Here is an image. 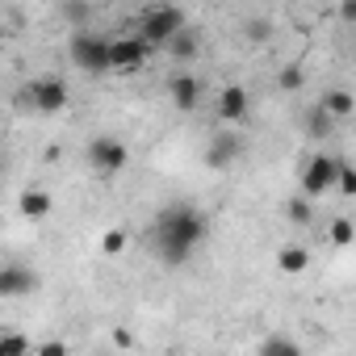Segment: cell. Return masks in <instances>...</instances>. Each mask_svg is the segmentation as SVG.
Wrapping results in <instances>:
<instances>
[{"mask_svg": "<svg viewBox=\"0 0 356 356\" xmlns=\"http://www.w3.org/2000/svg\"><path fill=\"white\" fill-rule=\"evenodd\" d=\"M206 231H210V222H206V214L197 206L176 202V206L159 210V218L151 222V248L168 268H176V264H185L193 256V248L206 239Z\"/></svg>", "mask_w": 356, "mask_h": 356, "instance_id": "cell-1", "label": "cell"}, {"mask_svg": "<svg viewBox=\"0 0 356 356\" xmlns=\"http://www.w3.org/2000/svg\"><path fill=\"white\" fill-rule=\"evenodd\" d=\"M185 26H189V22H185V13L176 9V5H155V9H147V13H143L138 42H147V47H151V42H159V47H163L172 34H181Z\"/></svg>", "mask_w": 356, "mask_h": 356, "instance_id": "cell-2", "label": "cell"}, {"mask_svg": "<svg viewBox=\"0 0 356 356\" xmlns=\"http://www.w3.org/2000/svg\"><path fill=\"white\" fill-rule=\"evenodd\" d=\"M67 51H72L76 67H84V72H92V76H105V72H109V38H101V34L76 30L72 42H67Z\"/></svg>", "mask_w": 356, "mask_h": 356, "instance_id": "cell-3", "label": "cell"}, {"mask_svg": "<svg viewBox=\"0 0 356 356\" xmlns=\"http://www.w3.org/2000/svg\"><path fill=\"white\" fill-rule=\"evenodd\" d=\"M17 101L30 105V109H38V113H59L67 105V84L59 76H38V80H30L17 92Z\"/></svg>", "mask_w": 356, "mask_h": 356, "instance_id": "cell-4", "label": "cell"}, {"mask_svg": "<svg viewBox=\"0 0 356 356\" xmlns=\"http://www.w3.org/2000/svg\"><path fill=\"white\" fill-rule=\"evenodd\" d=\"M88 168L97 172V176H118L126 163H130V151H126V143L122 138H113V134H97L92 143H88Z\"/></svg>", "mask_w": 356, "mask_h": 356, "instance_id": "cell-5", "label": "cell"}, {"mask_svg": "<svg viewBox=\"0 0 356 356\" xmlns=\"http://www.w3.org/2000/svg\"><path fill=\"white\" fill-rule=\"evenodd\" d=\"M339 168H343V159H335V155H314V159L306 163V172H302V197H306V202L323 197V193L335 185Z\"/></svg>", "mask_w": 356, "mask_h": 356, "instance_id": "cell-6", "label": "cell"}, {"mask_svg": "<svg viewBox=\"0 0 356 356\" xmlns=\"http://www.w3.org/2000/svg\"><path fill=\"white\" fill-rule=\"evenodd\" d=\"M147 42H138V38H118V42H109V72H122V76H134L143 63H147Z\"/></svg>", "mask_w": 356, "mask_h": 356, "instance_id": "cell-7", "label": "cell"}, {"mask_svg": "<svg viewBox=\"0 0 356 356\" xmlns=\"http://www.w3.org/2000/svg\"><path fill=\"white\" fill-rule=\"evenodd\" d=\"M239 155H243V138H239V134H231V130H218V134L206 143V168H214V172L231 168Z\"/></svg>", "mask_w": 356, "mask_h": 356, "instance_id": "cell-8", "label": "cell"}, {"mask_svg": "<svg viewBox=\"0 0 356 356\" xmlns=\"http://www.w3.org/2000/svg\"><path fill=\"white\" fill-rule=\"evenodd\" d=\"M168 101L181 109V113H193L197 101H202V84H197V76H193V72H172V76H168Z\"/></svg>", "mask_w": 356, "mask_h": 356, "instance_id": "cell-9", "label": "cell"}, {"mask_svg": "<svg viewBox=\"0 0 356 356\" xmlns=\"http://www.w3.org/2000/svg\"><path fill=\"white\" fill-rule=\"evenodd\" d=\"M38 289V273L30 264H0V298H26Z\"/></svg>", "mask_w": 356, "mask_h": 356, "instance_id": "cell-10", "label": "cell"}, {"mask_svg": "<svg viewBox=\"0 0 356 356\" xmlns=\"http://www.w3.org/2000/svg\"><path fill=\"white\" fill-rule=\"evenodd\" d=\"M248 109H252V97H248V88H239V84H227L222 92H218V122H243L248 118Z\"/></svg>", "mask_w": 356, "mask_h": 356, "instance_id": "cell-11", "label": "cell"}, {"mask_svg": "<svg viewBox=\"0 0 356 356\" xmlns=\"http://www.w3.org/2000/svg\"><path fill=\"white\" fill-rule=\"evenodd\" d=\"M17 210H22V218L42 222V218H51V214H55V197H51L47 189H26V193H22V202H17Z\"/></svg>", "mask_w": 356, "mask_h": 356, "instance_id": "cell-12", "label": "cell"}, {"mask_svg": "<svg viewBox=\"0 0 356 356\" xmlns=\"http://www.w3.org/2000/svg\"><path fill=\"white\" fill-rule=\"evenodd\" d=\"M163 51H168V59H176V63H193V59H197V34L185 26L181 34H172V38L163 42Z\"/></svg>", "mask_w": 356, "mask_h": 356, "instance_id": "cell-13", "label": "cell"}, {"mask_svg": "<svg viewBox=\"0 0 356 356\" xmlns=\"http://www.w3.org/2000/svg\"><path fill=\"white\" fill-rule=\"evenodd\" d=\"M318 109H323V113L335 122V118H352L356 101H352V92H348V88H331V92L323 97V105H318Z\"/></svg>", "mask_w": 356, "mask_h": 356, "instance_id": "cell-14", "label": "cell"}, {"mask_svg": "<svg viewBox=\"0 0 356 356\" xmlns=\"http://www.w3.org/2000/svg\"><path fill=\"white\" fill-rule=\"evenodd\" d=\"M256 356H302V348L289 335H264L260 348H256Z\"/></svg>", "mask_w": 356, "mask_h": 356, "instance_id": "cell-15", "label": "cell"}, {"mask_svg": "<svg viewBox=\"0 0 356 356\" xmlns=\"http://www.w3.org/2000/svg\"><path fill=\"white\" fill-rule=\"evenodd\" d=\"M306 264H310V252L298 248V243H289V248L277 252V268H281V273H302Z\"/></svg>", "mask_w": 356, "mask_h": 356, "instance_id": "cell-16", "label": "cell"}, {"mask_svg": "<svg viewBox=\"0 0 356 356\" xmlns=\"http://www.w3.org/2000/svg\"><path fill=\"white\" fill-rule=\"evenodd\" d=\"M285 218H289L293 227H306V222L314 218V202H306L302 193H298V197H289V202H285Z\"/></svg>", "mask_w": 356, "mask_h": 356, "instance_id": "cell-17", "label": "cell"}, {"mask_svg": "<svg viewBox=\"0 0 356 356\" xmlns=\"http://www.w3.org/2000/svg\"><path fill=\"white\" fill-rule=\"evenodd\" d=\"M0 352L5 356H30V339L22 331H0Z\"/></svg>", "mask_w": 356, "mask_h": 356, "instance_id": "cell-18", "label": "cell"}, {"mask_svg": "<svg viewBox=\"0 0 356 356\" xmlns=\"http://www.w3.org/2000/svg\"><path fill=\"white\" fill-rule=\"evenodd\" d=\"M277 84H281L285 92H298V88L306 84V72H302L298 63H289V67H281V76H277Z\"/></svg>", "mask_w": 356, "mask_h": 356, "instance_id": "cell-19", "label": "cell"}, {"mask_svg": "<svg viewBox=\"0 0 356 356\" xmlns=\"http://www.w3.org/2000/svg\"><path fill=\"white\" fill-rule=\"evenodd\" d=\"M126 243H130V235H126L122 227H113V231H105L101 252H105V256H118V252H126Z\"/></svg>", "mask_w": 356, "mask_h": 356, "instance_id": "cell-20", "label": "cell"}, {"mask_svg": "<svg viewBox=\"0 0 356 356\" xmlns=\"http://www.w3.org/2000/svg\"><path fill=\"white\" fill-rule=\"evenodd\" d=\"M63 17L88 30V17H92V5H63Z\"/></svg>", "mask_w": 356, "mask_h": 356, "instance_id": "cell-21", "label": "cell"}, {"mask_svg": "<svg viewBox=\"0 0 356 356\" xmlns=\"http://www.w3.org/2000/svg\"><path fill=\"white\" fill-rule=\"evenodd\" d=\"M331 243H339V248L352 243V222H348V218H335V222H331Z\"/></svg>", "mask_w": 356, "mask_h": 356, "instance_id": "cell-22", "label": "cell"}, {"mask_svg": "<svg viewBox=\"0 0 356 356\" xmlns=\"http://www.w3.org/2000/svg\"><path fill=\"white\" fill-rule=\"evenodd\" d=\"M335 185H339V193H343V197H352V193H356V172L348 168V159H343V168H339V176H335Z\"/></svg>", "mask_w": 356, "mask_h": 356, "instance_id": "cell-23", "label": "cell"}, {"mask_svg": "<svg viewBox=\"0 0 356 356\" xmlns=\"http://www.w3.org/2000/svg\"><path fill=\"white\" fill-rule=\"evenodd\" d=\"M327 130H331V118L314 105V113H310V134H327Z\"/></svg>", "mask_w": 356, "mask_h": 356, "instance_id": "cell-24", "label": "cell"}, {"mask_svg": "<svg viewBox=\"0 0 356 356\" xmlns=\"http://www.w3.org/2000/svg\"><path fill=\"white\" fill-rule=\"evenodd\" d=\"M34 356H67V343L63 339H47V343H38Z\"/></svg>", "mask_w": 356, "mask_h": 356, "instance_id": "cell-25", "label": "cell"}, {"mask_svg": "<svg viewBox=\"0 0 356 356\" xmlns=\"http://www.w3.org/2000/svg\"><path fill=\"white\" fill-rule=\"evenodd\" d=\"M248 38L264 42V38H268V22H248Z\"/></svg>", "mask_w": 356, "mask_h": 356, "instance_id": "cell-26", "label": "cell"}, {"mask_svg": "<svg viewBox=\"0 0 356 356\" xmlns=\"http://www.w3.org/2000/svg\"><path fill=\"white\" fill-rule=\"evenodd\" d=\"M0 356H5V352H0Z\"/></svg>", "mask_w": 356, "mask_h": 356, "instance_id": "cell-27", "label": "cell"}, {"mask_svg": "<svg viewBox=\"0 0 356 356\" xmlns=\"http://www.w3.org/2000/svg\"><path fill=\"white\" fill-rule=\"evenodd\" d=\"M172 356H176V352H172Z\"/></svg>", "mask_w": 356, "mask_h": 356, "instance_id": "cell-28", "label": "cell"}]
</instances>
